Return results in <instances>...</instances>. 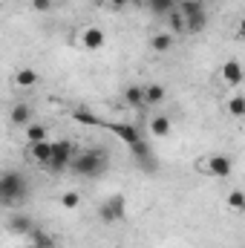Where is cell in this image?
<instances>
[{"mask_svg": "<svg viewBox=\"0 0 245 248\" xmlns=\"http://www.w3.org/2000/svg\"><path fill=\"white\" fill-rule=\"evenodd\" d=\"M72 119L78 124H90V127H107V119H101V116H95V113H90V110H75Z\"/></svg>", "mask_w": 245, "mask_h": 248, "instance_id": "7c38bea8", "label": "cell"}, {"mask_svg": "<svg viewBox=\"0 0 245 248\" xmlns=\"http://www.w3.org/2000/svg\"><path fill=\"white\" fill-rule=\"evenodd\" d=\"M150 130H153V136H159V139H165V136H170V130H173V124L168 116H156L153 122H150Z\"/></svg>", "mask_w": 245, "mask_h": 248, "instance_id": "5bb4252c", "label": "cell"}, {"mask_svg": "<svg viewBox=\"0 0 245 248\" xmlns=\"http://www.w3.org/2000/svg\"><path fill=\"white\" fill-rule=\"evenodd\" d=\"M29 240H32V248H55V240H52L46 231H41V228H35V231L29 234Z\"/></svg>", "mask_w": 245, "mask_h": 248, "instance_id": "e0dca14e", "label": "cell"}, {"mask_svg": "<svg viewBox=\"0 0 245 248\" xmlns=\"http://www.w3.org/2000/svg\"><path fill=\"white\" fill-rule=\"evenodd\" d=\"M130 153H133L136 159H144V156H150V144H147V141L141 139V141H136V144L130 147Z\"/></svg>", "mask_w": 245, "mask_h": 248, "instance_id": "4316f807", "label": "cell"}, {"mask_svg": "<svg viewBox=\"0 0 245 248\" xmlns=\"http://www.w3.org/2000/svg\"><path fill=\"white\" fill-rule=\"evenodd\" d=\"M26 193H29V182L23 179V173H17V170H6L3 173V179H0V199L6 205H12L17 199H26Z\"/></svg>", "mask_w": 245, "mask_h": 248, "instance_id": "7a4b0ae2", "label": "cell"}, {"mask_svg": "<svg viewBox=\"0 0 245 248\" xmlns=\"http://www.w3.org/2000/svg\"><path fill=\"white\" fill-rule=\"evenodd\" d=\"M26 141H29V144L46 141V127H44V124H26Z\"/></svg>", "mask_w": 245, "mask_h": 248, "instance_id": "ac0fdd59", "label": "cell"}, {"mask_svg": "<svg viewBox=\"0 0 245 248\" xmlns=\"http://www.w3.org/2000/svg\"><path fill=\"white\" fill-rule=\"evenodd\" d=\"M222 81L228 84V87H240L245 81V69L240 61H228L225 66H222Z\"/></svg>", "mask_w": 245, "mask_h": 248, "instance_id": "ba28073f", "label": "cell"}, {"mask_svg": "<svg viewBox=\"0 0 245 248\" xmlns=\"http://www.w3.org/2000/svg\"><path fill=\"white\" fill-rule=\"evenodd\" d=\"M228 208L231 211H245V190H240V187H234L231 193H228Z\"/></svg>", "mask_w": 245, "mask_h": 248, "instance_id": "ffe728a7", "label": "cell"}, {"mask_svg": "<svg viewBox=\"0 0 245 248\" xmlns=\"http://www.w3.org/2000/svg\"><path fill=\"white\" fill-rule=\"evenodd\" d=\"M147 9H150L153 15H170V12L176 9V0H150Z\"/></svg>", "mask_w": 245, "mask_h": 248, "instance_id": "d6986e66", "label": "cell"}, {"mask_svg": "<svg viewBox=\"0 0 245 248\" xmlns=\"http://www.w3.org/2000/svg\"><path fill=\"white\" fill-rule=\"evenodd\" d=\"M78 153H81V150H78V144H75V141H66V139L55 141V153H52L49 170H52V173H61L63 168H69V162H72Z\"/></svg>", "mask_w": 245, "mask_h": 248, "instance_id": "277c9868", "label": "cell"}, {"mask_svg": "<svg viewBox=\"0 0 245 248\" xmlns=\"http://www.w3.org/2000/svg\"><path fill=\"white\" fill-rule=\"evenodd\" d=\"M150 46H153L156 52H168V49L173 46V35H170V32H159V35L150 38Z\"/></svg>", "mask_w": 245, "mask_h": 248, "instance_id": "2e32d148", "label": "cell"}, {"mask_svg": "<svg viewBox=\"0 0 245 248\" xmlns=\"http://www.w3.org/2000/svg\"><path fill=\"white\" fill-rule=\"evenodd\" d=\"M237 32H240V38H243V41H245V17H243V20H240V26H237Z\"/></svg>", "mask_w": 245, "mask_h": 248, "instance_id": "f546056e", "label": "cell"}, {"mask_svg": "<svg viewBox=\"0 0 245 248\" xmlns=\"http://www.w3.org/2000/svg\"><path fill=\"white\" fill-rule=\"evenodd\" d=\"M202 173H208L214 179H228L234 173V159L225 156V153H214L211 159L202 162Z\"/></svg>", "mask_w": 245, "mask_h": 248, "instance_id": "5b68a950", "label": "cell"}, {"mask_svg": "<svg viewBox=\"0 0 245 248\" xmlns=\"http://www.w3.org/2000/svg\"><path fill=\"white\" fill-rule=\"evenodd\" d=\"M61 205L63 208H69V211H75L78 205H81V193H75V190H66L61 196Z\"/></svg>", "mask_w": 245, "mask_h": 248, "instance_id": "484cf974", "label": "cell"}, {"mask_svg": "<svg viewBox=\"0 0 245 248\" xmlns=\"http://www.w3.org/2000/svg\"><path fill=\"white\" fill-rule=\"evenodd\" d=\"M228 113L237 116V119H243L245 116V95H231V101H228Z\"/></svg>", "mask_w": 245, "mask_h": 248, "instance_id": "cb8c5ba5", "label": "cell"}, {"mask_svg": "<svg viewBox=\"0 0 245 248\" xmlns=\"http://www.w3.org/2000/svg\"><path fill=\"white\" fill-rule=\"evenodd\" d=\"M130 3H133V6H147L150 0H130Z\"/></svg>", "mask_w": 245, "mask_h": 248, "instance_id": "4dcf8cb0", "label": "cell"}, {"mask_svg": "<svg viewBox=\"0 0 245 248\" xmlns=\"http://www.w3.org/2000/svg\"><path fill=\"white\" fill-rule=\"evenodd\" d=\"M124 101H127L130 107H144V104H147V90L138 87V84H130V87L124 90Z\"/></svg>", "mask_w": 245, "mask_h": 248, "instance_id": "30bf717a", "label": "cell"}, {"mask_svg": "<svg viewBox=\"0 0 245 248\" xmlns=\"http://www.w3.org/2000/svg\"><path fill=\"white\" fill-rule=\"evenodd\" d=\"M52 153H55V141H35V144H29V156L38 162V165H44V168H49V162H52Z\"/></svg>", "mask_w": 245, "mask_h": 248, "instance_id": "52a82bcc", "label": "cell"}, {"mask_svg": "<svg viewBox=\"0 0 245 248\" xmlns=\"http://www.w3.org/2000/svg\"><path fill=\"white\" fill-rule=\"evenodd\" d=\"M168 17H170V29H173V32H187V23H184V15L179 12V9H173V12H170Z\"/></svg>", "mask_w": 245, "mask_h": 248, "instance_id": "d4e9b609", "label": "cell"}, {"mask_svg": "<svg viewBox=\"0 0 245 248\" xmlns=\"http://www.w3.org/2000/svg\"><path fill=\"white\" fill-rule=\"evenodd\" d=\"M81 44H84L90 52H98V49L104 46V29H98V26L84 29V32H81Z\"/></svg>", "mask_w": 245, "mask_h": 248, "instance_id": "9c48e42d", "label": "cell"}, {"mask_svg": "<svg viewBox=\"0 0 245 248\" xmlns=\"http://www.w3.org/2000/svg\"><path fill=\"white\" fill-rule=\"evenodd\" d=\"M107 162H110V153L104 147H92V150H81L72 162H69V170L75 176H87V179H95L107 170Z\"/></svg>", "mask_w": 245, "mask_h": 248, "instance_id": "6da1fadb", "label": "cell"}, {"mask_svg": "<svg viewBox=\"0 0 245 248\" xmlns=\"http://www.w3.org/2000/svg\"><path fill=\"white\" fill-rule=\"evenodd\" d=\"M124 217H127V196H124V193H113V196H107V199L101 202V208H98V219H101L104 225L122 222Z\"/></svg>", "mask_w": 245, "mask_h": 248, "instance_id": "3957f363", "label": "cell"}, {"mask_svg": "<svg viewBox=\"0 0 245 248\" xmlns=\"http://www.w3.org/2000/svg\"><path fill=\"white\" fill-rule=\"evenodd\" d=\"M15 81H17V87H35L38 84V72L35 69H20L15 75Z\"/></svg>", "mask_w": 245, "mask_h": 248, "instance_id": "7402d4cb", "label": "cell"}, {"mask_svg": "<svg viewBox=\"0 0 245 248\" xmlns=\"http://www.w3.org/2000/svg\"><path fill=\"white\" fill-rule=\"evenodd\" d=\"M144 90H147V104H162L165 101V87L162 84H150Z\"/></svg>", "mask_w": 245, "mask_h": 248, "instance_id": "603a6c76", "label": "cell"}, {"mask_svg": "<svg viewBox=\"0 0 245 248\" xmlns=\"http://www.w3.org/2000/svg\"><path fill=\"white\" fill-rule=\"evenodd\" d=\"M179 12H182L184 17L199 15V12H205V3H202V0H182V3H179Z\"/></svg>", "mask_w": 245, "mask_h": 248, "instance_id": "44dd1931", "label": "cell"}, {"mask_svg": "<svg viewBox=\"0 0 245 248\" xmlns=\"http://www.w3.org/2000/svg\"><path fill=\"white\" fill-rule=\"evenodd\" d=\"M104 130H110L116 139H122L127 147H133L136 141H141V136H138V127L136 124H122V122H107Z\"/></svg>", "mask_w": 245, "mask_h": 248, "instance_id": "8992f818", "label": "cell"}, {"mask_svg": "<svg viewBox=\"0 0 245 248\" xmlns=\"http://www.w3.org/2000/svg\"><path fill=\"white\" fill-rule=\"evenodd\" d=\"M9 231H12V234H20V237H29V234L35 231V225H32V219H29V217L17 214V217H12V219H9Z\"/></svg>", "mask_w": 245, "mask_h": 248, "instance_id": "8fae6325", "label": "cell"}, {"mask_svg": "<svg viewBox=\"0 0 245 248\" xmlns=\"http://www.w3.org/2000/svg\"><path fill=\"white\" fill-rule=\"evenodd\" d=\"M184 23H187V32H190V35H196V32H202V29L208 26V12L190 15V17H184Z\"/></svg>", "mask_w": 245, "mask_h": 248, "instance_id": "9a60e30c", "label": "cell"}, {"mask_svg": "<svg viewBox=\"0 0 245 248\" xmlns=\"http://www.w3.org/2000/svg\"><path fill=\"white\" fill-rule=\"evenodd\" d=\"M32 9L35 12H46V9H52V0H32Z\"/></svg>", "mask_w": 245, "mask_h": 248, "instance_id": "83f0119b", "label": "cell"}, {"mask_svg": "<svg viewBox=\"0 0 245 248\" xmlns=\"http://www.w3.org/2000/svg\"><path fill=\"white\" fill-rule=\"evenodd\" d=\"M9 119H12V124H17V127H23V124H29V119H32V110H29V104H15L12 107V113H9Z\"/></svg>", "mask_w": 245, "mask_h": 248, "instance_id": "4fadbf2b", "label": "cell"}, {"mask_svg": "<svg viewBox=\"0 0 245 248\" xmlns=\"http://www.w3.org/2000/svg\"><path fill=\"white\" fill-rule=\"evenodd\" d=\"M127 3H130V0H110V6H113V9H124Z\"/></svg>", "mask_w": 245, "mask_h": 248, "instance_id": "f1b7e54d", "label": "cell"}]
</instances>
